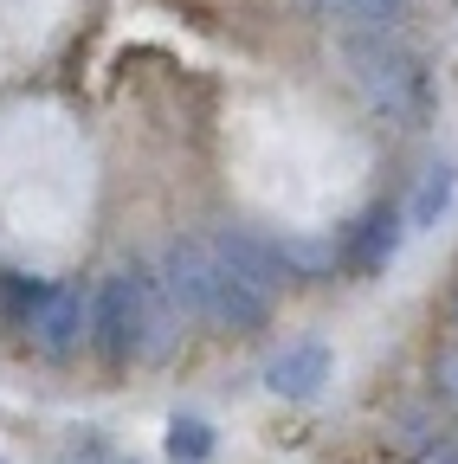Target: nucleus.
<instances>
[{"label":"nucleus","instance_id":"f257e3e1","mask_svg":"<svg viewBox=\"0 0 458 464\" xmlns=\"http://www.w3.org/2000/svg\"><path fill=\"white\" fill-rule=\"evenodd\" d=\"M168 304L181 323H207V329H265L278 310V284H291L278 258L271 232L252 226H213V232H188L161 252L155 265Z\"/></svg>","mask_w":458,"mask_h":464},{"label":"nucleus","instance_id":"f03ea898","mask_svg":"<svg viewBox=\"0 0 458 464\" xmlns=\"http://www.w3.org/2000/svg\"><path fill=\"white\" fill-rule=\"evenodd\" d=\"M181 335V316L168 304V290L149 265H117L91 290V348L103 368H142L161 362Z\"/></svg>","mask_w":458,"mask_h":464},{"label":"nucleus","instance_id":"7ed1b4c3","mask_svg":"<svg viewBox=\"0 0 458 464\" xmlns=\"http://www.w3.org/2000/svg\"><path fill=\"white\" fill-rule=\"evenodd\" d=\"M342 65H349L356 97L368 103V116L400 130H426L433 123V72L420 45H407V33H368V39H342Z\"/></svg>","mask_w":458,"mask_h":464},{"label":"nucleus","instance_id":"20e7f679","mask_svg":"<svg viewBox=\"0 0 458 464\" xmlns=\"http://www.w3.org/2000/svg\"><path fill=\"white\" fill-rule=\"evenodd\" d=\"M0 316H7L45 362H72L91 335V290L59 284V277H26L0 271Z\"/></svg>","mask_w":458,"mask_h":464},{"label":"nucleus","instance_id":"39448f33","mask_svg":"<svg viewBox=\"0 0 458 464\" xmlns=\"http://www.w3.org/2000/svg\"><path fill=\"white\" fill-rule=\"evenodd\" d=\"M400 239H407V219H400V207H394V200H375V207L336 239V265L356 271V277H375V271L394 265Z\"/></svg>","mask_w":458,"mask_h":464},{"label":"nucleus","instance_id":"423d86ee","mask_svg":"<svg viewBox=\"0 0 458 464\" xmlns=\"http://www.w3.org/2000/svg\"><path fill=\"white\" fill-rule=\"evenodd\" d=\"M329 374H336V355H329V342L323 335H297V342H284L278 355L265 362V387L278 393V400H317L323 387H329Z\"/></svg>","mask_w":458,"mask_h":464},{"label":"nucleus","instance_id":"0eeeda50","mask_svg":"<svg viewBox=\"0 0 458 464\" xmlns=\"http://www.w3.org/2000/svg\"><path fill=\"white\" fill-rule=\"evenodd\" d=\"M304 7L329 26H342V39H368V33H407V0H304Z\"/></svg>","mask_w":458,"mask_h":464},{"label":"nucleus","instance_id":"6e6552de","mask_svg":"<svg viewBox=\"0 0 458 464\" xmlns=\"http://www.w3.org/2000/svg\"><path fill=\"white\" fill-rule=\"evenodd\" d=\"M452 200H458V168L452 161H433L420 181H414V200L400 207V219H407V232H426V226H439L452 213Z\"/></svg>","mask_w":458,"mask_h":464},{"label":"nucleus","instance_id":"1a4fd4ad","mask_svg":"<svg viewBox=\"0 0 458 464\" xmlns=\"http://www.w3.org/2000/svg\"><path fill=\"white\" fill-rule=\"evenodd\" d=\"M168 458H175V464H207L213 458V445H219V432L200 420V413H175V420H168Z\"/></svg>","mask_w":458,"mask_h":464},{"label":"nucleus","instance_id":"9d476101","mask_svg":"<svg viewBox=\"0 0 458 464\" xmlns=\"http://www.w3.org/2000/svg\"><path fill=\"white\" fill-rule=\"evenodd\" d=\"M433 393L458 413V342H445L439 355H433Z\"/></svg>","mask_w":458,"mask_h":464},{"label":"nucleus","instance_id":"9b49d317","mask_svg":"<svg viewBox=\"0 0 458 464\" xmlns=\"http://www.w3.org/2000/svg\"><path fill=\"white\" fill-rule=\"evenodd\" d=\"M445 316H452V342H458V290H452V304H445Z\"/></svg>","mask_w":458,"mask_h":464},{"label":"nucleus","instance_id":"f8f14e48","mask_svg":"<svg viewBox=\"0 0 458 464\" xmlns=\"http://www.w3.org/2000/svg\"><path fill=\"white\" fill-rule=\"evenodd\" d=\"M123 464H136V458H123Z\"/></svg>","mask_w":458,"mask_h":464}]
</instances>
